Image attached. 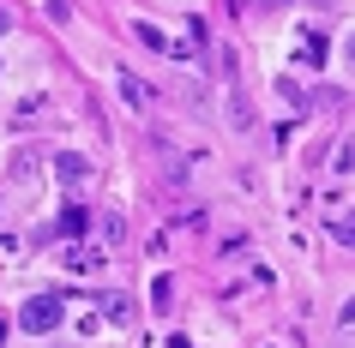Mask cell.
Segmentation results:
<instances>
[{"label": "cell", "instance_id": "1", "mask_svg": "<svg viewBox=\"0 0 355 348\" xmlns=\"http://www.w3.org/2000/svg\"><path fill=\"white\" fill-rule=\"evenodd\" d=\"M67 318V306H60V294H31L19 306V330H31V336H49V330Z\"/></svg>", "mask_w": 355, "mask_h": 348}, {"label": "cell", "instance_id": "2", "mask_svg": "<svg viewBox=\"0 0 355 348\" xmlns=\"http://www.w3.org/2000/svg\"><path fill=\"white\" fill-rule=\"evenodd\" d=\"M55 168H60V181H67V186L91 181V163H85V156H55Z\"/></svg>", "mask_w": 355, "mask_h": 348}, {"label": "cell", "instance_id": "3", "mask_svg": "<svg viewBox=\"0 0 355 348\" xmlns=\"http://www.w3.org/2000/svg\"><path fill=\"white\" fill-rule=\"evenodd\" d=\"M85 228H91V217H85L78 204H67V210H60V235H85Z\"/></svg>", "mask_w": 355, "mask_h": 348}, {"label": "cell", "instance_id": "4", "mask_svg": "<svg viewBox=\"0 0 355 348\" xmlns=\"http://www.w3.org/2000/svg\"><path fill=\"white\" fill-rule=\"evenodd\" d=\"M337 240H343V246H355V217H337V228H331Z\"/></svg>", "mask_w": 355, "mask_h": 348}, {"label": "cell", "instance_id": "5", "mask_svg": "<svg viewBox=\"0 0 355 348\" xmlns=\"http://www.w3.org/2000/svg\"><path fill=\"white\" fill-rule=\"evenodd\" d=\"M343 55H349V66H355V37H349V42H343Z\"/></svg>", "mask_w": 355, "mask_h": 348}, {"label": "cell", "instance_id": "6", "mask_svg": "<svg viewBox=\"0 0 355 348\" xmlns=\"http://www.w3.org/2000/svg\"><path fill=\"white\" fill-rule=\"evenodd\" d=\"M6 30H12V19H6V12H0V37H6Z\"/></svg>", "mask_w": 355, "mask_h": 348}, {"label": "cell", "instance_id": "7", "mask_svg": "<svg viewBox=\"0 0 355 348\" xmlns=\"http://www.w3.org/2000/svg\"><path fill=\"white\" fill-rule=\"evenodd\" d=\"M265 6H283V0H265Z\"/></svg>", "mask_w": 355, "mask_h": 348}]
</instances>
